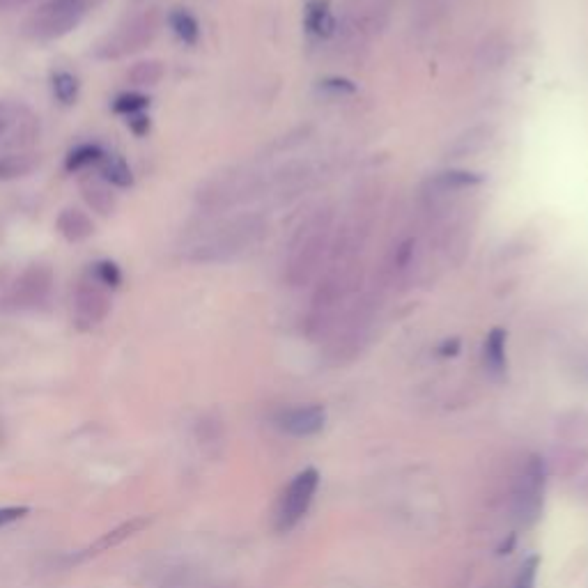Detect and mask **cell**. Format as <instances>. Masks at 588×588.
<instances>
[{
  "instance_id": "1",
  "label": "cell",
  "mask_w": 588,
  "mask_h": 588,
  "mask_svg": "<svg viewBox=\"0 0 588 588\" xmlns=\"http://www.w3.org/2000/svg\"><path fill=\"white\" fill-rule=\"evenodd\" d=\"M331 249H334V214L320 210L308 216L294 232L283 267L285 283L290 288L311 283Z\"/></svg>"
},
{
  "instance_id": "2",
  "label": "cell",
  "mask_w": 588,
  "mask_h": 588,
  "mask_svg": "<svg viewBox=\"0 0 588 588\" xmlns=\"http://www.w3.org/2000/svg\"><path fill=\"white\" fill-rule=\"evenodd\" d=\"M267 232V221L258 214H239L207 228L189 249L193 262H228L258 244Z\"/></svg>"
},
{
  "instance_id": "3",
  "label": "cell",
  "mask_w": 588,
  "mask_h": 588,
  "mask_svg": "<svg viewBox=\"0 0 588 588\" xmlns=\"http://www.w3.org/2000/svg\"><path fill=\"white\" fill-rule=\"evenodd\" d=\"M88 14V0H46L23 23V33L30 40L53 42L79 26Z\"/></svg>"
},
{
  "instance_id": "4",
  "label": "cell",
  "mask_w": 588,
  "mask_h": 588,
  "mask_svg": "<svg viewBox=\"0 0 588 588\" xmlns=\"http://www.w3.org/2000/svg\"><path fill=\"white\" fill-rule=\"evenodd\" d=\"M262 189V180L251 170H228L216 177H210L203 187L198 189V205L207 212H226L244 200L258 196Z\"/></svg>"
},
{
  "instance_id": "5",
  "label": "cell",
  "mask_w": 588,
  "mask_h": 588,
  "mask_svg": "<svg viewBox=\"0 0 588 588\" xmlns=\"http://www.w3.org/2000/svg\"><path fill=\"white\" fill-rule=\"evenodd\" d=\"M317 485H320V474L315 469H304L301 474L292 478L288 490L283 492L281 504H278V531H290L292 526H297V522L308 513V508L313 504Z\"/></svg>"
},
{
  "instance_id": "6",
  "label": "cell",
  "mask_w": 588,
  "mask_h": 588,
  "mask_svg": "<svg viewBox=\"0 0 588 588\" xmlns=\"http://www.w3.org/2000/svg\"><path fill=\"white\" fill-rule=\"evenodd\" d=\"M157 30H159L157 14L154 12L143 14V17L134 19L131 23H127L125 28H120L118 33L108 37L104 44H99L97 56L106 60H118V58L131 56V53L145 49V46L154 40Z\"/></svg>"
},
{
  "instance_id": "7",
  "label": "cell",
  "mask_w": 588,
  "mask_h": 588,
  "mask_svg": "<svg viewBox=\"0 0 588 588\" xmlns=\"http://www.w3.org/2000/svg\"><path fill=\"white\" fill-rule=\"evenodd\" d=\"M108 311H111V297L104 285H99L95 278L85 274L79 285L74 290L72 299V320L76 329L90 331L99 327L106 320Z\"/></svg>"
},
{
  "instance_id": "8",
  "label": "cell",
  "mask_w": 588,
  "mask_h": 588,
  "mask_svg": "<svg viewBox=\"0 0 588 588\" xmlns=\"http://www.w3.org/2000/svg\"><path fill=\"white\" fill-rule=\"evenodd\" d=\"M56 276L49 265H28L12 278L10 306L14 308H42L49 304Z\"/></svg>"
},
{
  "instance_id": "9",
  "label": "cell",
  "mask_w": 588,
  "mask_h": 588,
  "mask_svg": "<svg viewBox=\"0 0 588 588\" xmlns=\"http://www.w3.org/2000/svg\"><path fill=\"white\" fill-rule=\"evenodd\" d=\"M37 131V118L26 106L0 102V150L26 152V147L35 143Z\"/></svg>"
},
{
  "instance_id": "10",
  "label": "cell",
  "mask_w": 588,
  "mask_h": 588,
  "mask_svg": "<svg viewBox=\"0 0 588 588\" xmlns=\"http://www.w3.org/2000/svg\"><path fill=\"white\" fill-rule=\"evenodd\" d=\"M543 490H545V464L540 458H531L520 476L517 485V513L522 520H536L543 506Z\"/></svg>"
},
{
  "instance_id": "11",
  "label": "cell",
  "mask_w": 588,
  "mask_h": 588,
  "mask_svg": "<svg viewBox=\"0 0 588 588\" xmlns=\"http://www.w3.org/2000/svg\"><path fill=\"white\" fill-rule=\"evenodd\" d=\"M278 428L288 432L292 437H313L324 428L327 423V412L320 405H306V407H292L278 414Z\"/></svg>"
},
{
  "instance_id": "12",
  "label": "cell",
  "mask_w": 588,
  "mask_h": 588,
  "mask_svg": "<svg viewBox=\"0 0 588 588\" xmlns=\"http://www.w3.org/2000/svg\"><path fill=\"white\" fill-rule=\"evenodd\" d=\"M494 129L490 125H476L455 138L453 145L448 147V159H462V157H474V154L483 152L487 145L492 143Z\"/></svg>"
},
{
  "instance_id": "13",
  "label": "cell",
  "mask_w": 588,
  "mask_h": 588,
  "mask_svg": "<svg viewBox=\"0 0 588 588\" xmlns=\"http://www.w3.org/2000/svg\"><path fill=\"white\" fill-rule=\"evenodd\" d=\"M56 228H58L60 235H63L67 242H72V244L85 242V239H90L92 235H95V223H92L88 214L76 210V207H67V210L60 212Z\"/></svg>"
},
{
  "instance_id": "14",
  "label": "cell",
  "mask_w": 588,
  "mask_h": 588,
  "mask_svg": "<svg viewBox=\"0 0 588 588\" xmlns=\"http://www.w3.org/2000/svg\"><path fill=\"white\" fill-rule=\"evenodd\" d=\"M81 196L88 203L90 210L99 212L102 216H108L115 210V193L111 184L104 182L102 177H88L81 182Z\"/></svg>"
},
{
  "instance_id": "15",
  "label": "cell",
  "mask_w": 588,
  "mask_h": 588,
  "mask_svg": "<svg viewBox=\"0 0 588 588\" xmlns=\"http://www.w3.org/2000/svg\"><path fill=\"white\" fill-rule=\"evenodd\" d=\"M483 361L485 368L490 370L494 377H501L506 373L508 357H506V331L504 329H492L485 338L483 345Z\"/></svg>"
},
{
  "instance_id": "16",
  "label": "cell",
  "mask_w": 588,
  "mask_h": 588,
  "mask_svg": "<svg viewBox=\"0 0 588 588\" xmlns=\"http://www.w3.org/2000/svg\"><path fill=\"white\" fill-rule=\"evenodd\" d=\"M99 173H102V180L111 184V187L129 189L134 184V173H131L127 161L118 157V154H106L102 164H99Z\"/></svg>"
},
{
  "instance_id": "17",
  "label": "cell",
  "mask_w": 588,
  "mask_h": 588,
  "mask_svg": "<svg viewBox=\"0 0 588 588\" xmlns=\"http://www.w3.org/2000/svg\"><path fill=\"white\" fill-rule=\"evenodd\" d=\"M306 28L317 37H327V35L334 33L336 21H334V17H331L327 0H315V3L308 5Z\"/></svg>"
},
{
  "instance_id": "18",
  "label": "cell",
  "mask_w": 588,
  "mask_h": 588,
  "mask_svg": "<svg viewBox=\"0 0 588 588\" xmlns=\"http://www.w3.org/2000/svg\"><path fill=\"white\" fill-rule=\"evenodd\" d=\"M106 157L104 147L97 145V143H81L76 145L72 152L67 154V161H65V168L69 173H76V170H83L92 164H102Z\"/></svg>"
},
{
  "instance_id": "19",
  "label": "cell",
  "mask_w": 588,
  "mask_h": 588,
  "mask_svg": "<svg viewBox=\"0 0 588 588\" xmlns=\"http://www.w3.org/2000/svg\"><path fill=\"white\" fill-rule=\"evenodd\" d=\"M35 168V157L30 152L0 154V180H17Z\"/></svg>"
},
{
  "instance_id": "20",
  "label": "cell",
  "mask_w": 588,
  "mask_h": 588,
  "mask_svg": "<svg viewBox=\"0 0 588 588\" xmlns=\"http://www.w3.org/2000/svg\"><path fill=\"white\" fill-rule=\"evenodd\" d=\"M164 74L166 69L159 60H141V63H136L129 69L127 79L131 85H136V88H152V85H157L164 79Z\"/></svg>"
},
{
  "instance_id": "21",
  "label": "cell",
  "mask_w": 588,
  "mask_h": 588,
  "mask_svg": "<svg viewBox=\"0 0 588 588\" xmlns=\"http://www.w3.org/2000/svg\"><path fill=\"white\" fill-rule=\"evenodd\" d=\"M414 260H416V239L414 237L402 239V242L391 253V260H389L391 276L402 278L405 274L412 272Z\"/></svg>"
},
{
  "instance_id": "22",
  "label": "cell",
  "mask_w": 588,
  "mask_h": 588,
  "mask_svg": "<svg viewBox=\"0 0 588 588\" xmlns=\"http://www.w3.org/2000/svg\"><path fill=\"white\" fill-rule=\"evenodd\" d=\"M170 28H173V33L177 35V40H182L184 44L193 46L200 40V26H198V19L193 17L191 12L187 10H175L170 14Z\"/></svg>"
},
{
  "instance_id": "23",
  "label": "cell",
  "mask_w": 588,
  "mask_h": 588,
  "mask_svg": "<svg viewBox=\"0 0 588 588\" xmlns=\"http://www.w3.org/2000/svg\"><path fill=\"white\" fill-rule=\"evenodd\" d=\"M51 88L53 95L60 104H74L76 97H79V79L72 72H56L51 79Z\"/></svg>"
},
{
  "instance_id": "24",
  "label": "cell",
  "mask_w": 588,
  "mask_h": 588,
  "mask_svg": "<svg viewBox=\"0 0 588 588\" xmlns=\"http://www.w3.org/2000/svg\"><path fill=\"white\" fill-rule=\"evenodd\" d=\"M88 276L95 278L99 285H104L106 290H118L122 283V272L120 267L111 260H99L95 265H90Z\"/></svg>"
},
{
  "instance_id": "25",
  "label": "cell",
  "mask_w": 588,
  "mask_h": 588,
  "mask_svg": "<svg viewBox=\"0 0 588 588\" xmlns=\"http://www.w3.org/2000/svg\"><path fill=\"white\" fill-rule=\"evenodd\" d=\"M147 106H150V99H147L145 95H138V92H125V95L115 97L113 111L120 113V115H127V118H131V115L143 113Z\"/></svg>"
},
{
  "instance_id": "26",
  "label": "cell",
  "mask_w": 588,
  "mask_h": 588,
  "mask_svg": "<svg viewBox=\"0 0 588 588\" xmlns=\"http://www.w3.org/2000/svg\"><path fill=\"white\" fill-rule=\"evenodd\" d=\"M320 90L327 92L331 97H347L357 92V85L347 79H338V76H331V79H324L320 83Z\"/></svg>"
},
{
  "instance_id": "27",
  "label": "cell",
  "mask_w": 588,
  "mask_h": 588,
  "mask_svg": "<svg viewBox=\"0 0 588 588\" xmlns=\"http://www.w3.org/2000/svg\"><path fill=\"white\" fill-rule=\"evenodd\" d=\"M538 556H531L529 561L522 563L520 572H517L515 588H536V577H538Z\"/></svg>"
},
{
  "instance_id": "28",
  "label": "cell",
  "mask_w": 588,
  "mask_h": 588,
  "mask_svg": "<svg viewBox=\"0 0 588 588\" xmlns=\"http://www.w3.org/2000/svg\"><path fill=\"white\" fill-rule=\"evenodd\" d=\"M481 53H485L483 67H499L501 63H504V58H506V42L504 40L497 42V44H494L492 40L485 42Z\"/></svg>"
},
{
  "instance_id": "29",
  "label": "cell",
  "mask_w": 588,
  "mask_h": 588,
  "mask_svg": "<svg viewBox=\"0 0 588 588\" xmlns=\"http://www.w3.org/2000/svg\"><path fill=\"white\" fill-rule=\"evenodd\" d=\"M28 513H30V508H26V506H3L0 508V529H5V526L19 522L21 517H26Z\"/></svg>"
},
{
  "instance_id": "30",
  "label": "cell",
  "mask_w": 588,
  "mask_h": 588,
  "mask_svg": "<svg viewBox=\"0 0 588 588\" xmlns=\"http://www.w3.org/2000/svg\"><path fill=\"white\" fill-rule=\"evenodd\" d=\"M129 127H131V131H134L136 136H143V134H147V131H150V118H147V115H143V113L131 115V118H129Z\"/></svg>"
},
{
  "instance_id": "31",
  "label": "cell",
  "mask_w": 588,
  "mask_h": 588,
  "mask_svg": "<svg viewBox=\"0 0 588 588\" xmlns=\"http://www.w3.org/2000/svg\"><path fill=\"white\" fill-rule=\"evenodd\" d=\"M458 350H460V340L453 338V340H446V343L439 347V354L441 357H453V354H458Z\"/></svg>"
},
{
  "instance_id": "32",
  "label": "cell",
  "mask_w": 588,
  "mask_h": 588,
  "mask_svg": "<svg viewBox=\"0 0 588 588\" xmlns=\"http://www.w3.org/2000/svg\"><path fill=\"white\" fill-rule=\"evenodd\" d=\"M26 3H30V0H0V10H12V7Z\"/></svg>"
}]
</instances>
